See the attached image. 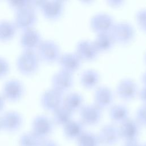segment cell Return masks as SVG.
I'll return each instance as SVG.
<instances>
[{"label":"cell","instance_id":"cell-1","mask_svg":"<svg viewBox=\"0 0 146 146\" xmlns=\"http://www.w3.org/2000/svg\"><path fill=\"white\" fill-rule=\"evenodd\" d=\"M40 58L35 51L23 50L16 60V66L19 72L27 76L34 74L39 69Z\"/></svg>","mask_w":146,"mask_h":146},{"label":"cell","instance_id":"cell-2","mask_svg":"<svg viewBox=\"0 0 146 146\" xmlns=\"http://www.w3.org/2000/svg\"><path fill=\"white\" fill-rule=\"evenodd\" d=\"M2 91V95L5 100L15 102L21 100L24 95L25 87L21 80L13 78L5 82Z\"/></svg>","mask_w":146,"mask_h":146},{"label":"cell","instance_id":"cell-3","mask_svg":"<svg viewBox=\"0 0 146 146\" xmlns=\"http://www.w3.org/2000/svg\"><path fill=\"white\" fill-rule=\"evenodd\" d=\"M37 50L40 59L48 63L58 61L61 55L58 44L50 39L43 40Z\"/></svg>","mask_w":146,"mask_h":146},{"label":"cell","instance_id":"cell-4","mask_svg":"<svg viewBox=\"0 0 146 146\" xmlns=\"http://www.w3.org/2000/svg\"><path fill=\"white\" fill-rule=\"evenodd\" d=\"M38 20L36 10L29 7L15 12L13 21L17 28L22 31L34 28Z\"/></svg>","mask_w":146,"mask_h":146},{"label":"cell","instance_id":"cell-5","mask_svg":"<svg viewBox=\"0 0 146 146\" xmlns=\"http://www.w3.org/2000/svg\"><path fill=\"white\" fill-rule=\"evenodd\" d=\"M32 131L40 139L47 138L52 132L54 123L53 120L45 115L35 116L32 121Z\"/></svg>","mask_w":146,"mask_h":146},{"label":"cell","instance_id":"cell-6","mask_svg":"<svg viewBox=\"0 0 146 146\" xmlns=\"http://www.w3.org/2000/svg\"><path fill=\"white\" fill-rule=\"evenodd\" d=\"M110 33L115 42L124 44L133 39L135 30L130 23L120 22L114 24Z\"/></svg>","mask_w":146,"mask_h":146},{"label":"cell","instance_id":"cell-7","mask_svg":"<svg viewBox=\"0 0 146 146\" xmlns=\"http://www.w3.org/2000/svg\"><path fill=\"white\" fill-rule=\"evenodd\" d=\"M63 93L54 88L45 91L40 98V104L45 110L54 112L63 105Z\"/></svg>","mask_w":146,"mask_h":146},{"label":"cell","instance_id":"cell-8","mask_svg":"<svg viewBox=\"0 0 146 146\" xmlns=\"http://www.w3.org/2000/svg\"><path fill=\"white\" fill-rule=\"evenodd\" d=\"M42 40L39 31L31 28L23 31L20 37L19 43L23 50L35 51Z\"/></svg>","mask_w":146,"mask_h":146},{"label":"cell","instance_id":"cell-9","mask_svg":"<svg viewBox=\"0 0 146 146\" xmlns=\"http://www.w3.org/2000/svg\"><path fill=\"white\" fill-rule=\"evenodd\" d=\"M0 118L2 129L8 132L18 131L21 127L23 121L22 114L14 110L6 112Z\"/></svg>","mask_w":146,"mask_h":146},{"label":"cell","instance_id":"cell-10","mask_svg":"<svg viewBox=\"0 0 146 146\" xmlns=\"http://www.w3.org/2000/svg\"><path fill=\"white\" fill-rule=\"evenodd\" d=\"M112 17L106 13H98L91 19L90 26L92 29L98 34L110 33L113 25Z\"/></svg>","mask_w":146,"mask_h":146},{"label":"cell","instance_id":"cell-11","mask_svg":"<svg viewBox=\"0 0 146 146\" xmlns=\"http://www.w3.org/2000/svg\"><path fill=\"white\" fill-rule=\"evenodd\" d=\"M64 8V3L62 1H44L40 8L43 16L50 21H55L62 15Z\"/></svg>","mask_w":146,"mask_h":146},{"label":"cell","instance_id":"cell-12","mask_svg":"<svg viewBox=\"0 0 146 146\" xmlns=\"http://www.w3.org/2000/svg\"><path fill=\"white\" fill-rule=\"evenodd\" d=\"M79 110L81 122L84 125H95L101 119L102 110L95 104L84 105Z\"/></svg>","mask_w":146,"mask_h":146},{"label":"cell","instance_id":"cell-13","mask_svg":"<svg viewBox=\"0 0 146 146\" xmlns=\"http://www.w3.org/2000/svg\"><path fill=\"white\" fill-rule=\"evenodd\" d=\"M73 82L72 74L63 69L55 72L51 78L52 88L62 93L72 87Z\"/></svg>","mask_w":146,"mask_h":146},{"label":"cell","instance_id":"cell-14","mask_svg":"<svg viewBox=\"0 0 146 146\" xmlns=\"http://www.w3.org/2000/svg\"><path fill=\"white\" fill-rule=\"evenodd\" d=\"M119 129L120 138L126 141L136 140L139 134V125L137 121L128 118L121 123Z\"/></svg>","mask_w":146,"mask_h":146},{"label":"cell","instance_id":"cell-15","mask_svg":"<svg viewBox=\"0 0 146 146\" xmlns=\"http://www.w3.org/2000/svg\"><path fill=\"white\" fill-rule=\"evenodd\" d=\"M138 88L136 83L131 79L121 80L117 86L116 92L119 98L125 100L134 99L137 94Z\"/></svg>","mask_w":146,"mask_h":146},{"label":"cell","instance_id":"cell-16","mask_svg":"<svg viewBox=\"0 0 146 146\" xmlns=\"http://www.w3.org/2000/svg\"><path fill=\"white\" fill-rule=\"evenodd\" d=\"M100 144L111 146L115 144L120 138L119 129L112 124H106L100 129L98 136Z\"/></svg>","mask_w":146,"mask_h":146},{"label":"cell","instance_id":"cell-17","mask_svg":"<svg viewBox=\"0 0 146 146\" xmlns=\"http://www.w3.org/2000/svg\"><path fill=\"white\" fill-rule=\"evenodd\" d=\"M98 52L93 42L83 40L76 45V54L82 60H92L97 56Z\"/></svg>","mask_w":146,"mask_h":146},{"label":"cell","instance_id":"cell-18","mask_svg":"<svg viewBox=\"0 0 146 146\" xmlns=\"http://www.w3.org/2000/svg\"><path fill=\"white\" fill-rule=\"evenodd\" d=\"M62 69L72 74L80 67L82 59L76 53L66 52L62 54L58 60Z\"/></svg>","mask_w":146,"mask_h":146},{"label":"cell","instance_id":"cell-19","mask_svg":"<svg viewBox=\"0 0 146 146\" xmlns=\"http://www.w3.org/2000/svg\"><path fill=\"white\" fill-rule=\"evenodd\" d=\"M95 104L101 110L107 108L112 103L113 94L111 90L106 86L98 87L94 94Z\"/></svg>","mask_w":146,"mask_h":146},{"label":"cell","instance_id":"cell-20","mask_svg":"<svg viewBox=\"0 0 146 146\" xmlns=\"http://www.w3.org/2000/svg\"><path fill=\"white\" fill-rule=\"evenodd\" d=\"M17 28L13 21L3 19L0 21V42L11 40L17 33Z\"/></svg>","mask_w":146,"mask_h":146},{"label":"cell","instance_id":"cell-21","mask_svg":"<svg viewBox=\"0 0 146 146\" xmlns=\"http://www.w3.org/2000/svg\"><path fill=\"white\" fill-rule=\"evenodd\" d=\"M84 124L79 121L71 120L63 126V133L66 138L77 139L84 131Z\"/></svg>","mask_w":146,"mask_h":146},{"label":"cell","instance_id":"cell-22","mask_svg":"<svg viewBox=\"0 0 146 146\" xmlns=\"http://www.w3.org/2000/svg\"><path fill=\"white\" fill-rule=\"evenodd\" d=\"M53 121L54 124L58 125L64 126L72 120L73 112L66 107L64 105H62L54 112Z\"/></svg>","mask_w":146,"mask_h":146},{"label":"cell","instance_id":"cell-23","mask_svg":"<svg viewBox=\"0 0 146 146\" xmlns=\"http://www.w3.org/2000/svg\"><path fill=\"white\" fill-rule=\"evenodd\" d=\"M83 98L78 92H71L68 94L64 99L63 105L67 107L72 112L80 110L83 106Z\"/></svg>","mask_w":146,"mask_h":146},{"label":"cell","instance_id":"cell-24","mask_svg":"<svg viewBox=\"0 0 146 146\" xmlns=\"http://www.w3.org/2000/svg\"><path fill=\"white\" fill-rule=\"evenodd\" d=\"M98 51H106L110 50L115 41L110 33L98 34L93 42Z\"/></svg>","mask_w":146,"mask_h":146},{"label":"cell","instance_id":"cell-25","mask_svg":"<svg viewBox=\"0 0 146 146\" xmlns=\"http://www.w3.org/2000/svg\"><path fill=\"white\" fill-rule=\"evenodd\" d=\"M99 75L97 71L92 69L84 71L80 75V81L82 85L87 88H92L98 83Z\"/></svg>","mask_w":146,"mask_h":146},{"label":"cell","instance_id":"cell-26","mask_svg":"<svg viewBox=\"0 0 146 146\" xmlns=\"http://www.w3.org/2000/svg\"><path fill=\"white\" fill-rule=\"evenodd\" d=\"M109 114L112 120L121 123L128 118L129 111L125 106L116 104L110 108Z\"/></svg>","mask_w":146,"mask_h":146},{"label":"cell","instance_id":"cell-27","mask_svg":"<svg viewBox=\"0 0 146 146\" xmlns=\"http://www.w3.org/2000/svg\"><path fill=\"white\" fill-rule=\"evenodd\" d=\"M78 146H99L98 136L92 132L83 131L76 139Z\"/></svg>","mask_w":146,"mask_h":146},{"label":"cell","instance_id":"cell-28","mask_svg":"<svg viewBox=\"0 0 146 146\" xmlns=\"http://www.w3.org/2000/svg\"><path fill=\"white\" fill-rule=\"evenodd\" d=\"M41 139L33 132H29L22 134L19 139V146H39Z\"/></svg>","mask_w":146,"mask_h":146},{"label":"cell","instance_id":"cell-29","mask_svg":"<svg viewBox=\"0 0 146 146\" xmlns=\"http://www.w3.org/2000/svg\"><path fill=\"white\" fill-rule=\"evenodd\" d=\"M7 3L9 7L11 9L14 10L15 12L27 7H33V1H29V0L8 1Z\"/></svg>","mask_w":146,"mask_h":146},{"label":"cell","instance_id":"cell-30","mask_svg":"<svg viewBox=\"0 0 146 146\" xmlns=\"http://www.w3.org/2000/svg\"><path fill=\"white\" fill-rule=\"evenodd\" d=\"M136 19L139 27L146 31V9L139 10L136 14Z\"/></svg>","mask_w":146,"mask_h":146},{"label":"cell","instance_id":"cell-31","mask_svg":"<svg viewBox=\"0 0 146 146\" xmlns=\"http://www.w3.org/2000/svg\"><path fill=\"white\" fill-rule=\"evenodd\" d=\"M136 117L137 122L140 124L146 126V105L140 106L136 111Z\"/></svg>","mask_w":146,"mask_h":146},{"label":"cell","instance_id":"cell-32","mask_svg":"<svg viewBox=\"0 0 146 146\" xmlns=\"http://www.w3.org/2000/svg\"><path fill=\"white\" fill-rule=\"evenodd\" d=\"M10 69V63L7 59L0 56V79L6 76L9 74Z\"/></svg>","mask_w":146,"mask_h":146},{"label":"cell","instance_id":"cell-33","mask_svg":"<svg viewBox=\"0 0 146 146\" xmlns=\"http://www.w3.org/2000/svg\"><path fill=\"white\" fill-rule=\"evenodd\" d=\"M39 146H58V145L53 140L45 138L41 139Z\"/></svg>","mask_w":146,"mask_h":146},{"label":"cell","instance_id":"cell-34","mask_svg":"<svg viewBox=\"0 0 146 146\" xmlns=\"http://www.w3.org/2000/svg\"><path fill=\"white\" fill-rule=\"evenodd\" d=\"M139 95L141 100L146 105V86H144L141 89L139 92Z\"/></svg>","mask_w":146,"mask_h":146},{"label":"cell","instance_id":"cell-35","mask_svg":"<svg viewBox=\"0 0 146 146\" xmlns=\"http://www.w3.org/2000/svg\"><path fill=\"white\" fill-rule=\"evenodd\" d=\"M107 3L111 6L117 7L121 5L124 3V1L122 0H109L107 1Z\"/></svg>","mask_w":146,"mask_h":146},{"label":"cell","instance_id":"cell-36","mask_svg":"<svg viewBox=\"0 0 146 146\" xmlns=\"http://www.w3.org/2000/svg\"><path fill=\"white\" fill-rule=\"evenodd\" d=\"M123 146H141L140 145L137 140H133V141H126V143L123 145Z\"/></svg>","mask_w":146,"mask_h":146},{"label":"cell","instance_id":"cell-37","mask_svg":"<svg viewBox=\"0 0 146 146\" xmlns=\"http://www.w3.org/2000/svg\"><path fill=\"white\" fill-rule=\"evenodd\" d=\"M5 101L6 100L5 99L3 95L0 94V112H1L4 109L5 106Z\"/></svg>","mask_w":146,"mask_h":146},{"label":"cell","instance_id":"cell-38","mask_svg":"<svg viewBox=\"0 0 146 146\" xmlns=\"http://www.w3.org/2000/svg\"><path fill=\"white\" fill-rule=\"evenodd\" d=\"M142 81L144 84L145 86H146V71L143 74L142 76Z\"/></svg>","mask_w":146,"mask_h":146},{"label":"cell","instance_id":"cell-39","mask_svg":"<svg viewBox=\"0 0 146 146\" xmlns=\"http://www.w3.org/2000/svg\"><path fill=\"white\" fill-rule=\"evenodd\" d=\"M2 129V125H1V118H0V130Z\"/></svg>","mask_w":146,"mask_h":146},{"label":"cell","instance_id":"cell-40","mask_svg":"<svg viewBox=\"0 0 146 146\" xmlns=\"http://www.w3.org/2000/svg\"><path fill=\"white\" fill-rule=\"evenodd\" d=\"M145 63H146V54H145Z\"/></svg>","mask_w":146,"mask_h":146},{"label":"cell","instance_id":"cell-41","mask_svg":"<svg viewBox=\"0 0 146 146\" xmlns=\"http://www.w3.org/2000/svg\"><path fill=\"white\" fill-rule=\"evenodd\" d=\"M141 146H146V144H144V145H141Z\"/></svg>","mask_w":146,"mask_h":146}]
</instances>
